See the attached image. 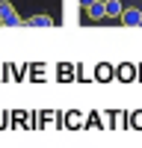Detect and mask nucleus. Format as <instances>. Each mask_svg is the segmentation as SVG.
Instances as JSON below:
<instances>
[{"mask_svg": "<svg viewBox=\"0 0 142 148\" xmlns=\"http://www.w3.org/2000/svg\"><path fill=\"white\" fill-rule=\"evenodd\" d=\"M0 24H6V27H21V18L15 15V9H12L9 0H0Z\"/></svg>", "mask_w": 142, "mask_h": 148, "instance_id": "1", "label": "nucleus"}, {"mask_svg": "<svg viewBox=\"0 0 142 148\" xmlns=\"http://www.w3.org/2000/svg\"><path fill=\"white\" fill-rule=\"evenodd\" d=\"M122 21L127 24V27H142V9H124Z\"/></svg>", "mask_w": 142, "mask_h": 148, "instance_id": "2", "label": "nucleus"}, {"mask_svg": "<svg viewBox=\"0 0 142 148\" xmlns=\"http://www.w3.org/2000/svg\"><path fill=\"white\" fill-rule=\"evenodd\" d=\"M104 12H106V18H118L124 12V6H122V0H104Z\"/></svg>", "mask_w": 142, "mask_h": 148, "instance_id": "3", "label": "nucleus"}, {"mask_svg": "<svg viewBox=\"0 0 142 148\" xmlns=\"http://www.w3.org/2000/svg\"><path fill=\"white\" fill-rule=\"evenodd\" d=\"M51 24H53L51 15H33V18L24 21V27H51Z\"/></svg>", "mask_w": 142, "mask_h": 148, "instance_id": "4", "label": "nucleus"}, {"mask_svg": "<svg viewBox=\"0 0 142 148\" xmlns=\"http://www.w3.org/2000/svg\"><path fill=\"white\" fill-rule=\"evenodd\" d=\"M86 12H89L92 18H104V15H106V12H104V0H95V3H92Z\"/></svg>", "mask_w": 142, "mask_h": 148, "instance_id": "5", "label": "nucleus"}, {"mask_svg": "<svg viewBox=\"0 0 142 148\" xmlns=\"http://www.w3.org/2000/svg\"><path fill=\"white\" fill-rule=\"evenodd\" d=\"M118 74H122V80H133V65H122Z\"/></svg>", "mask_w": 142, "mask_h": 148, "instance_id": "6", "label": "nucleus"}, {"mask_svg": "<svg viewBox=\"0 0 142 148\" xmlns=\"http://www.w3.org/2000/svg\"><path fill=\"white\" fill-rule=\"evenodd\" d=\"M92 3H95V0H80V6H86V9H89Z\"/></svg>", "mask_w": 142, "mask_h": 148, "instance_id": "7", "label": "nucleus"}]
</instances>
